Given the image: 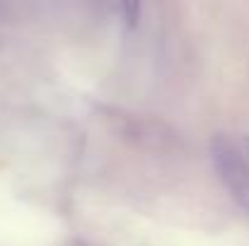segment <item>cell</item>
I'll return each instance as SVG.
<instances>
[{
  "label": "cell",
  "instance_id": "cell-1",
  "mask_svg": "<svg viewBox=\"0 0 249 246\" xmlns=\"http://www.w3.org/2000/svg\"><path fill=\"white\" fill-rule=\"evenodd\" d=\"M237 203H240L245 210H249V188L245 191V193H242V196H240V198H237Z\"/></svg>",
  "mask_w": 249,
  "mask_h": 246
}]
</instances>
